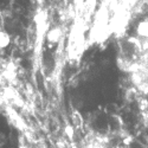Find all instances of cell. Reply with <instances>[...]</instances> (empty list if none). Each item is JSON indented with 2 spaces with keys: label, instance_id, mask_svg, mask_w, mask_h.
<instances>
[{
  "label": "cell",
  "instance_id": "obj_1",
  "mask_svg": "<svg viewBox=\"0 0 148 148\" xmlns=\"http://www.w3.org/2000/svg\"><path fill=\"white\" fill-rule=\"evenodd\" d=\"M134 83L140 88V90L147 92L148 91V76H147L146 71H143V70L141 71V69L135 71L134 72Z\"/></svg>",
  "mask_w": 148,
  "mask_h": 148
},
{
  "label": "cell",
  "instance_id": "obj_2",
  "mask_svg": "<svg viewBox=\"0 0 148 148\" xmlns=\"http://www.w3.org/2000/svg\"><path fill=\"white\" fill-rule=\"evenodd\" d=\"M138 32L142 37H148V21H142L139 24Z\"/></svg>",
  "mask_w": 148,
  "mask_h": 148
},
{
  "label": "cell",
  "instance_id": "obj_3",
  "mask_svg": "<svg viewBox=\"0 0 148 148\" xmlns=\"http://www.w3.org/2000/svg\"><path fill=\"white\" fill-rule=\"evenodd\" d=\"M10 43V37L5 32H0V47H5Z\"/></svg>",
  "mask_w": 148,
  "mask_h": 148
}]
</instances>
